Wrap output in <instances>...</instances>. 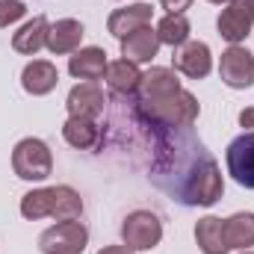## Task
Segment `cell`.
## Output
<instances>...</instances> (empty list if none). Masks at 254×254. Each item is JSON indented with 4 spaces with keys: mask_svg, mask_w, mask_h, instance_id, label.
<instances>
[{
    "mask_svg": "<svg viewBox=\"0 0 254 254\" xmlns=\"http://www.w3.org/2000/svg\"><path fill=\"white\" fill-rule=\"evenodd\" d=\"M151 130H154L151 181L187 207H213L225 192V181L216 160L192 133V127H151Z\"/></svg>",
    "mask_w": 254,
    "mask_h": 254,
    "instance_id": "6da1fadb",
    "label": "cell"
},
{
    "mask_svg": "<svg viewBox=\"0 0 254 254\" xmlns=\"http://www.w3.org/2000/svg\"><path fill=\"white\" fill-rule=\"evenodd\" d=\"M136 116L142 125L151 127H192L201 116V107H198L192 92L181 89V92L157 98V101H139L136 98Z\"/></svg>",
    "mask_w": 254,
    "mask_h": 254,
    "instance_id": "7a4b0ae2",
    "label": "cell"
},
{
    "mask_svg": "<svg viewBox=\"0 0 254 254\" xmlns=\"http://www.w3.org/2000/svg\"><path fill=\"white\" fill-rule=\"evenodd\" d=\"M12 169L21 181H45L54 172V157L51 148L42 139H21L12 151Z\"/></svg>",
    "mask_w": 254,
    "mask_h": 254,
    "instance_id": "3957f363",
    "label": "cell"
},
{
    "mask_svg": "<svg viewBox=\"0 0 254 254\" xmlns=\"http://www.w3.org/2000/svg\"><path fill=\"white\" fill-rule=\"evenodd\" d=\"M122 240L130 252H151L163 240V222L151 210H133L122 225Z\"/></svg>",
    "mask_w": 254,
    "mask_h": 254,
    "instance_id": "277c9868",
    "label": "cell"
},
{
    "mask_svg": "<svg viewBox=\"0 0 254 254\" xmlns=\"http://www.w3.org/2000/svg\"><path fill=\"white\" fill-rule=\"evenodd\" d=\"M89 246V231L83 222H57L39 237V249L45 254H83Z\"/></svg>",
    "mask_w": 254,
    "mask_h": 254,
    "instance_id": "5b68a950",
    "label": "cell"
},
{
    "mask_svg": "<svg viewBox=\"0 0 254 254\" xmlns=\"http://www.w3.org/2000/svg\"><path fill=\"white\" fill-rule=\"evenodd\" d=\"M216 27L225 42H231V45L246 42L254 27V0H231L228 9L219 15Z\"/></svg>",
    "mask_w": 254,
    "mask_h": 254,
    "instance_id": "8992f818",
    "label": "cell"
},
{
    "mask_svg": "<svg viewBox=\"0 0 254 254\" xmlns=\"http://www.w3.org/2000/svg\"><path fill=\"white\" fill-rule=\"evenodd\" d=\"M228 175L246 187V190H254V133H243L237 136L231 145H228Z\"/></svg>",
    "mask_w": 254,
    "mask_h": 254,
    "instance_id": "52a82bcc",
    "label": "cell"
},
{
    "mask_svg": "<svg viewBox=\"0 0 254 254\" xmlns=\"http://www.w3.org/2000/svg\"><path fill=\"white\" fill-rule=\"evenodd\" d=\"M219 74L231 89H249L254 86V57L246 48L231 45L219 60Z\"/></svg>",
    "mask_w": 254,
    "mask_h": 254,
    "instance_id": "ba28073f",
    "label": "cell"
},
{
    "mask_svg": "<svg viewBox=\"0 0 254 254\" xmlns=\"http://www.w3.org/2000/svg\"><path fill=\"white\" fill-rule=\"evenodd\" d=\"M65 107H68V116L74 119H98L107 107V98L98 83H80L68 92Z\"/></svg>",
    "mask_w": 254,
    "mask_h": 254,
    "instance_id": "9c48e42d",
    "label": "cell"
},
{
    "mask_svg": "<svg viewBox=\"0 0 254 254\" xmlns=\"http://www.w3.org/2000/svg\"><path fill=\"white\" fill-rule=\"evenodd\" d=\"M151 18H154V6L151 3H133V6H125V9H116L107 18V30L122 42L125 36L136 33L139 27H148Z\"/></svg>",
    "mask_w": 254,
    "mask_h": 254,
    "instance_id": "30bf717a",
    "label": "cell"
},
{
    "mask_svg": "<svg viewBox=\"0 0 254 254\" xmlns=\"http://www.w3.org/2000/svg\"><path fill=\"white\" fill-rule=\"evenodd\" d=\"M172 63H175V71L187 74L192 80H204L210 74V68H213V54H210V48L204 42H187L175 54Z\"/></svg>",
    "mask_w": 254,
    "mask_h": 254,
    "instance_id": "8fae6325",
    "label": "cell"
},
{
    "mask_svg": "<svg viewBox=\"0 0 254 254\" xmlns=\"http://www.w3.org/2000/svg\"><path fill=\"white\" fill-rule=\"evenodd\" d=\"M107 51L104 48H80L74 51V57L68 60V74L86 83H95L107 74Z\"/></svg>",
    "mask_w": 254,
    "mask_h": 254,
    "instance_id": "7c38bea8",
    "label": "cell"
},
{
    "mask_svg": "<svg viewBox=\"0 0 254 254\" xmlns=\"http://www.w3.org/2000/svg\"><path fill=\"white\" fill-rule=\"evenodd\" d=\"M181 80L172 68H148L139 80V101H157V98H166V95H175L181 92Z\"/></svg>",
    "mask_w": 254,
    "mask_h": 254,
    "instance_id": "4fadbf2b",
    "label": "cell"
},
{
    "mask_svg": "<svg viewBox=\"0 0 254 254\" xmlns=\"http://www.w3.org/2000/svg\"><path fill=\"white\" fill-rule=\"evenodd\" d=\"M83 24L80 21H74V18H63V21H57V24H51V30H48V51L54 54V57H65V54H74V51H80V42H83Z\"/></svg>",
    "mask_w": 254,
    "mask_h": 254,
    "instance_id": "5bb4252c",
    "label": "cell"
},
{
    "mask_svg": "<svg viewBox=\"0 0 254 254\" xmlns=\"http://www.w3.org/2000/svg\"><path fill=\"white\" fill-rule=\"evenodd\" d=\"M57 83H60V71H57V65L48 63V60H33V63L21 71V86H24V92L36 95V98L54 92Z\"/></svg>",
    "mask_w": 254,
    "mask_h": 254,
    "instance_id": "9a60e30c",
    "label": "cell"
},
{
    "mask_svg": "<svg viewBox=\"0 0 254 254\" xmlns=\"http://www.w3.org/2000/svg\"><path fill=\"white\" fill-rule=\"evenodd\" d=\"M157 51H160V36H157V30H151V24L139 27L136 33H130V36L122 39V57L136 65L151 63L157 57Z\"/></svg>",
    "mask_w": 254,
    "mask_h": 254,
    "instance_id": "2e32d148",
    "label": "cell"
},
{
    "mask_svg": "<svg viewBox=\"0 0 254 254\" xmlns=\"http://www.w3.org/2000/svg\"><path fill=\"white\" fill-rule=\"evenodd\" d=\"M48 30H51L48 18H45V15H36L33 21H27V24L12 36V48H15L18 54H24V57H36V54L48 45Z\"/></svg>",
    "mask_w": 254,
    "mask_h": 254,
    "instance_id": "e0dca14e",
    "label": "cell"
},
{
    "mask_svg": "<svg viewBox=\"0 0 254 254\" xmlns=\"http://www.w3.org/2000/svg\"><path fill=\"white\" fill-rule=\"evenodd\" d=\"M195 243L204 254H228L231 246L225 240V222L216 216H204L195 225Z\"/></svg>",
    "mask_w": 254,
    "mask_h": 254,
    "instance_id": "ac0fdd59",
    "label": "cell"
},
{
    "mask_svg": "<svg viewBox=\"0 0 254 254\" xmlns=\"http://www.w3.org/2000/svg\"><path fill=\"white\" fill-rule=\"evenodd\" d=\"M63 136L71 148L92 151L101 142V127L95 125V119H74V116H68V122L63 125Z\"/></svg>",
    "mask_w": 254,
    "mask_h": 254,
    "instance_id": "d6986e66",
    "label": "cell"
},
{
    "mask_svg": "<svg viewBox=\"0 0 254 254\" xmlns=\"http://www.w3.org/2000/svg\"><path fill=\"white\" fill-rule=\"evenodd\" d=\"M107 86L119 95H133L139 89V80H142V71L139 65L130 63V60H116V63L107 65Z\"/></svg>",
    "mask_w": 254,
    "mask_h": 254,
    "instance_id": "ffe728a7",
    "label": "cell"
},
{
    "mask_svg": "<svg viewBox=\"0 0 254 254\" xmlns=\"http://www.w3.org/2000/svg\"><path fill=\"white\" fill-rule=\"evenodd\" d=\"M225 240L231 249H252L254 246V213H234L225 219Z\"/></svg>",
    "mask_w": 254,
    "mask_h": 254,
    "instance_id": "44dd1931",
    "label": "cell"
},
{
    "mask_svg": "<svg viewBox=\"0 0 254 254\" xmlns=\"http://www.w3.org/2000/svg\"><path fill=\"white\" fill-rule=\"evenodd\" d=\"M83 213V198L80 192L71 190V187H54V207H51V216L57 222H71V219H80Z\"/></svg>",
    "mask_w": 254,
    "mask_h": 254,
    "instance_id": "7402d4cb",
    "label": "cell"
},
{
    "mask_svg": "<svg viewBox=\"0 0 254 254\" xmlns=\"http://www.w3.org/2000/svg\"><path fill=\"white\" fill-rule=\"evenodd\" d=\"M157 36H160V45L184 48L190 42V21H187V15H166L157 24Z\"/></svg>",
    "mask_w": 254,
    "mask_h": 254,
    "instance_id": "603a6c76",
    "label": "cell"
},
{
    "mask_svg": "<svg viewBox=\"0 0 254 254\" xmlns=\"http://www.w3.org/2000/svg\"><path fill=\"white\" fill-rule=\"evenodd\" d=\"M51 207H54V187H45V190H33L21 198V216L36 222V219H45L51 216Z\"/></svg>",
    "mask_w": 254,
    "mask_h": 254,
    "instance_id": "cb8c5ba5",
    "label": "cell"
},
{
    "mask_svg": "<svg viewBox=\"0 0 254 254\" xmlns=\"http://www.w3.org/2000/svg\"><path fill=\"white\" fill-rule=\"evenodd\" d=\"M24 15H27V6L21 0H0V30L15 24V21H21Z\"/></svg>",
    "mask_w": 254,
    "mask_h": 254,
    "instance_id": "d4e9b609",
    "label": "cell"
},
{
    "mask_svg": "<svg viewBox=\"0 0 254 254\" xmlns=\"http://www.w3.org/2000/svg\"><path fill=\"white\" fill-rule=\"evenodd\" d=\"M163 9H169V15H184L192 6V0H160Z\"/></svg>",
    "mask_w": 254,
    "mask_h": 254,
    "instance_id": "484cf974",
    "label": "cell"
},
{
    "mask_svg": "<svg viewBox=\"0 0 254 254\" xmlns=\"http://www.w3.org/2000/svg\"><path fill=\"white\" fill-rule=\"evenodd\" d=\"M240 125L246 127V133H254V107H246L240 113Z\"/></svg>",
    "mask_w": 254,
    "mask_h": 254,
    "instance_id": "4316f807",
    "label": "cell"
},
{
    "mask_svg": "<svg viewBox=\"0 0 254 254\" xmlns=\"http://www.w3.org/2000/svg\"><path fill=\"white\" fill-rule=\"evenodd\" d=\"M98 254H133L127 246H107V249H101Z\"/></svg>",
    "mask_w": 254,
    "mask_h": 254,
    "instance_id": "83f0119b",
    "label": "cell"
},
{
    "mask_svg": "<svg viewBox=\"0 0 254 254\" xmlns=\"http://www.w3.org/2000/svg\"><path fill=\"white\" fill-rule=\"evenodd\" d=\"M210 3H216V6H222V3H231V0H210Z\"/></svg>",
    "mask_w": 254,
    "mask_h": 254,
    "instance_id": "f1b7e54d",
    "label": "cell"
},
{
    "mask_svg": "<svg viewBox=\"0 0 254 254\" xmlns=\"http://www.w3.org/2000/svg\"><path fill=\"white\" fill-rule=\"evenodd\" d=\"M240 254H254V252H249V249H246V252H240Z\"/></svg>",
    "mask_w": 254,
    "mask_h": 254,
    "instance_id": "f546056e",
    "label": "cell"
}]
</instances>
